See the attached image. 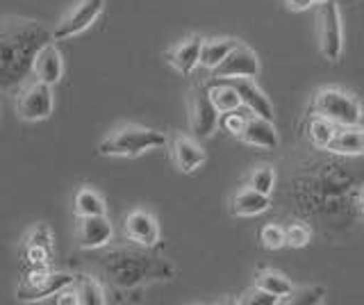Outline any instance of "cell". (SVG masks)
I'll use <instances>...</instances> for the list:
<instances>
[{
  "mask_svg": "<svg viewBox=\"0 0 364 305\" xmlns=\"http://www.w3.org/2000/svg\"><path fill=\"white\" fill-rule=\"evenodd\" d=\"M271 208V196L259 194L253 187H242L230 200V212L235 217H255Z\"/></svg>",
  "mask_w": 364,
  "mask_h": 305,
  "instance_id": "17",
  "label": "cell"
},
{
  "mask_svg": "<svg viewBox=\"0 0 364 305\" xmlns=\"http://www.w3.org/2000/svg\"><path fill=\"white\" fill-rule=\"evenodd\" d=\"M312 242V230L305 223H289L284 228V244H289L291 248H303Z\"/></svg>",
  "mask_w": 364,
  "mask_h": 305,
  "instance_id": "28",
  "label": "cell"
},
{
  "mask_svg": "<svg viewBox=\"0 0 364 305\" xmlns=\"http://www.w3.org/2000/svg\"><path fill=\"white\" fill-rule=\"evenodd\" d=\"M312 109H314V114L326 117L328 121H333L335 126H341V128L362 126V117H364L362 105L355 96L346 92V89H339V87L318 89L312 100Z\"/></svg>",
  "mask_w": 364,
  "mask_h": 305,
  "instance_id": "4",
  "label": "cell"
},
{
  "mask_svg": "<svg viewBox=\"0 0 364 305\" xmlns=\"http://www.w3.org/2000/svg\"><path fill=\"white\" fill-rule=\"evenodd\" d=\"M75 242L82 248H102L112 242L114 228L105 214H91V217H77Z\"/></svg>",
  "mask_w": 364,
  "mask_h": 305,
  "instance_id": "11",
  "label": "cell"
},
{
  "mask_svg": "<svg viewBox=\"0 0 364 305\" xmlns=\"http://www.w3.org/2000/svg\"><path fill=\"white\" fill-rule=\"evenodd\" d=\"M50 255H53V251H48V248L37 246V244H28V259H30V264L43 267L46 259H50Z\"/></svg>",
  "mask_w": 364,
  "mask_h": 305,
  "instance_id": "33",
  "label": "cell"
},
{
  "mask_svg": "<svg viewBox=\"0 0 364 305\" xmlns=\"http://www.w3.org/2000/svg\"><path fill=\"white\" fill-rule=\"evenodd\" d=\"M73 287L77 291V301L80 305H102L105 299V289L98 282V278L89 276V274H80L73 278Z\"/></svg>",
  "mask_w": 364,
  "mask_h": 305,
  "instance_id": "22",
  "label": "cell"
},
{
  "mask_svg": "<svg viewBox=\"0 0 364 305\" xmlns=\"http://www.w3.org/2000/svg\"><path fill=\"white\" fill-rule=\"evenodd\" d=\"M316 39L318 50L328 62H339L344 53V28H341V14L335 0H326L318 5L316 12Z\"/></svg>",
  "mask_w": 364,
  "mask_h": 305,
  "instance_id": "5",
  "label": "cell"
},
{
  "mask_svg": "<svg viewBox=\"0 0 364 305\" xmlns=\"http://www.w3.org/2000/svg\"><path fill=\"white\" fill-rule=\"evenodd\" d=\"M237 39L232 37H216V39H203L200 46V66H205L208 71H212L216 64H221L225 60V55L237 46Z\"/></svg>",
  "mask_w": 364,
  "mask_h": 305,
  "instance_id": "20",
  "label": "cell"
},
{
  "mask_svg": "<svg viewBox=\"0 0 364 305\" xmlns=\"http://www.w3.org/2000/svg\"><path fill=\"white\" fill-rule=\"evenodd\" d=\"M239 139L248 146H257V149H267L273 151L280 146L278 130L273 126V121L262 119V117H248L244 123V130L239 132Z\"/></svg>",
  "mask_w": 364,
  "mask_h": 305,
  "instance_id": "15",
  "label": "cell"
},
{
  "mask_svg": "<svg viewBox=\"0 0 364 305\" xmlns=\"http://www.w3.org/2000/svg\"><path fill=\"white\" fill-rule=\"evenodd\" d=\"M248 187H253L259 194H273V187H276V171H273L271 164H262L255 166L248 176Z\"/></svg>",
  "mask_w": 364,
  "mask_h": 305,
  "instance_id": "26",
  "label": "cell"
},
{
  "mask_svg": "<svg viewBox=\"0 0 364 305\" xmlns=\"http://www.w3.org/2000/svg\"><path fill=\"white\" fill-rule=\"evenodd\" d=\"M257 75H259V58L246 43H237L225 55V60L212 69L214 80H235V77H257Z\"/></svg>",
  "mask_w": 364,
  "mask_h": 305,
  "instance_id": "9",
  "label": "cell"
},
{
  "mask_svg": "<svg viewBox=\"0 0 364 305\" xmlns=\"http://www.w3.org/2000/svg\"><path fill=\"white\" fill-rule=\"evenodd\" d=\"M164 144H166L164 132H157L153 128H141V126H123L112 130L98 144V153L109 157H136L146 151L159 149Z\"/></svg>",
  "mask_w": 364,
  "mask_h": 305,
  "instance_id": "3",
  "label": "cell"
},
{
  "mask_svg": "<svg viewBox=\"0 0 364 305\" xmlns=\"http://www.w3.org/2000/svg\"><path fill=\"white\" fill-rule=\"evenodd\" d=\"M259 242L264 248H271V251H278V248L284 246V228L278 223H269L259 230Z\"/></svg>",
  "mask_w": 364,
  "mask_h": 305,
  "instance_id": "29",
  "label": "cell"
},
{
  "mask_svg": "<svg viewBox=\"0 0 364 305\" xmlns=\"http://www.w3.org/2000/svg\"><path fill=\"white\" fill-rule=\"evenodd\" d=\"M358 210H360V219L364 221V187L360 189V196H358Z\"/></svg>",
  "mask_w": 364,
  "mask_h": 305,
  "instance_id": "36",
  "label": "cell"
},
{
  "mask_svg": "<svg viewBox=\"0 0 364 305\" xmlns=\"http://www.w3.org/2000/svg\"><path fill=\"white\" fill-rule=\"evenodd\" d=\"M73 208L77 217H91V214H105V200H102L100 194H96L91 187H82L75 191V198H73Z\"/></svg>",
  "mask_w": 364,
  "mask_h": 305,
  "instance_id": "24",
  "label": "cell"
},
{
  "mask_svg": "<svg viewBox=\"0 0 364 305\" xmlns=\"http://www.w3.org/2000/svg\"><path fill=\"white\" fill-rule=\"evenodd\" d=\"M328 296V291L318 285H312V287H301V289H291V294L284 303H291V305H321Z\"/></svg>",
  "mask_w": 364,
  "mask_h": 305,
  "instance_id": "27",
  "label": "cell"
},
{
  "mask_svg": "<svg viewBox=\"0 0 364 305\" xmlns=\"http://www.w3.org/2000/svg\"><path fill=\"white\" fill-rule=\"evenodd\" d=\"M255 285L262 287V289H267L269 294H273V296H278L280 303L287 299L291 294V289H294L291 280L284 274H280V271H273V269L259 271L257 278H255Z\"/></svg>",
  "mask_w": 364,
  "mask_h": 305,
  "instance_id": "23",
  "label": "cell"
},
{
  "mask_svg": "<svg viewBox=\"0 0 364 305\" xmlns=\"http://www.w3.org/2000/svg\"><path fill=\"white\" fill-rule=\"evenodd\" d=\"M228 82L237 89L239 98H242V105H246L255 117L273 121V117H276L273 114V105L269 96L257 87L255 77H235V80H228Z\"/></svg>",
  "mask_w": 364,
  "mask_h": 305,
  "instance_id": "14",
  "label": "cell"
},
{
  "mask_svg": "<svg viewBox=\"0 0 364 305\" xmlns=\"http://www.w3.org/2000/svg\"><path fill=\"white\" fill-rule=\"evenodd\" d=\"M335 132H337V126L333 121H328L326 117L316 114L310 121V139H312V144L316 146V149H328V144L333 141Z\"/></svg>",
  "mask_w": 364,
  "mask_h": 305,
  "instance_id": "25",
  "label": "cell"
},
{
  "mask_svg": "<svg viewBox=\"0 0 364 305\" xmlns=\"http://www.w3.org/2000/svg\"><path fill=\"white\" fill-rule=\"evenodd\" d=\"M53 87L43 82L26 85L16 96V114L23 121H43L53 112Z\"/></svg>",
  "mask_w": 364,
  "mask_h": 305,
  "instance_id": "10",
  "label": "cell"
},
{
  "mask_svg": "<svg viewBox=\"0 0 364 305\" xmlns=\"http://www.w3.org/2000/svg\"><path fill=\"white\" fill-rule=\"evenodd\" d=\"M287 3L289 9H294V12H305V9L312 7V0H284Z\"/></svg>",
  "mask_w": 364,
  "mask_h": 305,
  "instance_id": "35",
  "label": "cell"
},
{
  "mask_svg": "<svg viewBox=\"0 0 364 305\" xmlns=\"http://www.w3.org/2000/svg\"><path fill=\"white\" fill-rule=\"evenodd\" d=\"M328 151H333L337 155H362L364 153V130H360L358 126L337 130L333 141L328 144Z\"/></svg>",
  "mask_w": 364,
  "mask_h": 305,
  "instance_id": "19",
  "label": "cell"
},
{
  "mask_svg": "<svg viewBox=\"0 0 364 305\" xmlns=\"http://www.w3.org/2000/svg\"><path fill=\"white\" fill-rule=\"evenodd\" d=\"M362 126H364V117H362Z\"/></svg>",
  "mask_w": 364,
  "mask_h": 305,
  "instance_id": "38",
  "label": "cell"
},
{
  "mask_svg": "<svg viewBox=\"0 0 364 305\" xmlns=\"http://www.w3.org/2000/svg\"><path fill=\"white\" fill-rule=\"evenodd\" d=\"M189 128L196 139H208L219 128V109L214 107L208 87H193L189 92Z\"/></svg>",
  "mask_w": 364,
  "mask_h": 305,
  "instance_id": "8",
  "label": "cell"
},
{
  "mask_svg": "<svg viewBox=\"0 0 364 305\" xmlns=\"http://www.w3.org/2000/svg\"><path fill=\"white\" fill-rule=\"evenodd\" d=\"M100 271L117 289H136L144 282L151 280H168L173 276L171 267L164 257L148 251V246H125L114 248L100 257Z\"/></svg>",
  "mask_w": 364,
  "mask_h": 305,
  "instance_id": "2",
  "label": "cell"
},
{
  "mask_svg": "<svg viewBox=\"0 0 364 305\" xmlns=\"http://www.w3.org/2000/svg\"><path fill=\"white\" fill-rule=\"evenodd\" d=\"M223 128L230 132V134H237L239 137V132L244 130V123H246V117H242V114H237V109L235 112H228V114L223 117Z\"/></svg>",
  "mask_w": 364,
  "mask_h": 305,
  "instance_id": "32",
  "label": "cell"
},
{
  "mask_svg": "<svg viewBox=\"0 0 364 305\" xmlns=\"http://www.w3.org/2000/svg\"><path fill=\"white\" fill-rule=\"evenodd\" d=\"M237 303H242V305H278L280 299L278 296H273V294H269L267 289H262V287H253V289H248L242 294V299H239Z\"/></svg>",
  "mask_w": 364,
  "mask_h": 305,
  "instance_id": "30",
  "label": "cell"
},
{
  "mask_svg": "<svg viewBox=\"0 0 364 305\" xmlns=\"http://www.w3.org/2000/svg\"><path fill=\"white\" fill-rule=\"evenodd\" d=\"M208 94L212 98L214 107L219 109V114H228L242 107V98H239L237 89L228 80H216L212 87H208Z\"/></svg>",
  "mask_w": 364,
  "mask_h": 305,
  "instance_id": "21",
  "label": "cell"
},
{
  "mask_svg": "<svg viewBox=\"0 0 364 305\" xmlns=\"http://www.w3.org/2000/svg\"><path fill=\"white\" fill-rule=\"evenodd\" d=\"M173 162L180 171H185V173L196 171V168L205 162L203 146L196 139L180 134V137H176V141H173Z\"/></svg>",
  "mask_w": 364,
  "mask_h": 305,
  "instance_id": "18",
  "label": "cell"
},
{
  "mask_svg": "<svg viewBox=\"0 0 364 305\" xmlns=\"http://www.w3.org/2000/svg\"><path fill=\"white\" fill-rule=\"evenodd\" d=\"M200 46H203V37L198 35L182 39L173 48L166 50V62L182 75H189L200 62Z\"/></svg>",
  "mask_w": 364,
  "mask_h": 305,
  "instance_id": "16",
  "label": "cell"
},
{
  "mask_svg": "<svg viewBox=\"0 0 364 305\" xmlns=\"http://www.w3.org/2000/svg\"><path fill=\"white\" fill-rule=\"evenodd\" d=\"M321 3H326V0H312V5H321Z\"/></svg>",
  "mask_w": 364,
  "mask_h": 305,
  "instance_id": "37",
  "label": "cell"
},
{
  "mask_svg": "<svg viewBox=\"0 0 364 305\" xmlns=\"http://www.w3.org/2000/svg\"><path fill=\"white\" fill-rule=\"evenodd\" d=\"M102 9H105V0H77L50 32L53 41L77 37L80 32H85L102 14Z\"/></svg>",
  "mask_w": 364,
  "mask_h": 305,
  "instance_id": "7",
  "label": "cell"
},
{
  "mask_svg": "<svg viewBox=\"0 0 364 305\" xmlns=\"http://www.w3.org/2000/svg\"><path fill=\"white\" fill-rule=\"evenodd\" d=\"M32 75L37 77L39 82L48 85V87H55L57 82L62 80L64 62H62V55H60V50H57V46L53 41H48L46 46H41L39 53L34 55Z\"/></svg>",
  "mask_w": 364,
  "mask_h": 305,
  "instance_id": "12",
  "label": "cell"
},
{
  "mask_svg": "<svg viewBox=\"0 0 364 305\" xmlns=\"http://www.w3.org/2000/svg\"><path fill=\"white\" fill-rule=\"evenodd\" d=\"M53 303H57V305H80V301H77V291H75V287H73V282L71 285H66L64 289H60L55 294V299H53Z\"/></svg>",
  "mask_w": 364,
  "mask_h": 305,
  "instance_id": "34",
  "label": "cell"
},
{
  "mask_svg": "<svg viewBox=\"0 0 364 305\" xmlns=\"http://www.w3.org/2000/svg\"><path fill=\"white\" fill-rule=\"evenodd\" d=\"M53 41L41 21L26 16H0V96L26 85L34 55Z\"/></svg>",
  "mask_w": 364,
  "mask_h": 305,
  "instance_id": "1",
  "label": "cell"
},
{
  "mask_svg": "<svg viewBox=\"0 0 364 305\" xmlns=\"http://www.w3.org/2000/svg\"><path fill=\"white\" fill-rule=\"evenodd\" d=\"M75 276L64 274V271H48L43 267H37V271L21 282L16 289V299L18 301H41L55 296L57 291L64 289L66 285H71Z\"/></svg>",
  "mask_w": 364,
  "mask_h": 305,
  "instance_id": "6",
  "label": "cell"
},
{
  "mask_svg": "<svg viewBox=\"0 0 364 305\" xmlns=\"http://www.w3.org/2000/svg\"><path fill=\"white\" fill-rule=\"evenodd\" d=\"M125 235L132 244L153 248L159 242V225L153 214H148L146 210H132L125 217Z\"/></svg>",
  "mask_w": 364,
  "mask_h": 305,
  "instance_id": "13",
  "label": "cell"
},
{
  "mask_svg": "<svg viewBox=\"0 0 364 305\" xmlns=\"http://www.w3.org/2000/svg\"><path fill=\"white\" fill-rule=\"evenodd\" d=\"M28 244H37V246H43V248H48V251H53V235L46 225L39 223V225H34V230L28 235Z\"/></svg>",
  "mask_w": 364,
  "mask_h": 305,
  "instance_id": "31",
  "label": "cell"
}]
</instances>
